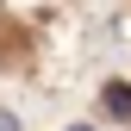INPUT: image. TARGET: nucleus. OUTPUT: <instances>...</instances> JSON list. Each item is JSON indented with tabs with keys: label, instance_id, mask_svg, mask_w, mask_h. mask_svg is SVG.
<instances>
[{
	"label": "nucleus",
	"instance_id": "obj_1",
	"mask_svg": "<svg viewBox=\"0 0 131 131\" xmlns=\"http://www.w3.org/2000/svg\"><path fill=\"white\" fill-rule=\"evenodd\" d=\"M100 106L112 112V119H125V125H131V81H106V94H100Z\"/></svg>",
	"mask_w": 131,
	"mask_h": 131
},
{
	"label": "nucleus",
	"instance_id": "obj_2",
	"mask_svg": "<svg viewBox=\"0 0 131 131\" xmlns=\"http://www.w3.org/2000/svg\"><path fill=\"white\" fill-rule=\"evenodd\" d=\"M0 131H19V119H13V112H0Z\"/></svg>",
	"mask_w": 131,
	"mask_h": 131
},
{
	"label": "nucleus",
	"instance_id": "obj_3",
	"mask_svg": "<svg viewBox=\"0 0 131 131\" xmlns=\"http://www.w3.org/2000/svg\"><path fill=\"white\" fill-rule=\"evenodd\" d=\"M69 131H94V125H69Z\"/></svg>",
	"mask_w": 131,
	"mask_h": 131
}]
</instances>
